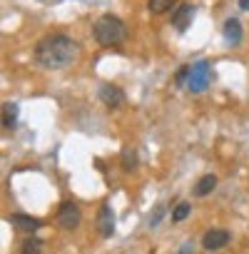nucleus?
<instances>
[{
    "label": "nucleus",
    "mask_w": 249,
    "mask_h": 254,
    "mask_svg": "<svg viewBox=\"0 0 249 254\" xmlns=\"http://www.w3.org/2000/svg\"><path fill=\"white\" fill-rule=\"evenodd\" d=\"M214 187H217V177H214V175H204V177L197 180V185H194V194H197V197H207V194L214 192Z\"/></svg>",
    "instance_id": "obj_11"
},
{
    "label": "nucleus",
    "mask_w": 249,
    "mask_h": 254,
    "mask_svg": "<svg viewBox=\"0 0 249 254\" xmlns=\"http://www.w3.org/2000/svg\"><path fill=\"white\" fill-rule=\"evenodd\" d=\"M13 227H18V229H23V232H38L40 229V219H35V217H30V214H10V219H8Z\"/></svg>",
    "instance_id": "obj_9"
},
{
    "label": "nucleus",
    "mask_w": 249,
    "mask_h": 254,
    "mask_svg": "<svg viewBox=\"0 0 249 254\" xmlns=\"http://www.w3.org/2000/svg\"><path fill=\"white\" fill-rule=\"evenodd\" d=\"M239 8L242 10H249V0H239Z\"/></svg>",
    "instance_id": "obj_20"
},
{
    "label": "nucleus",
    "mask_w": 249,
    "mask_h": 254,
    "mask_svg": "<svg viewBox=\"0 0 249 254\" xmlns=\"http://www.w3.org/2000/svg\"><path fill=\"white\" fill-rule=\"evenodd\" d=\"M209 82H212V65L207 60L189 65V77H187V85H185L189 92H202V90L209 87Z\"/></svg>",
    "instance_id": "obj_3"
},
{
    "label": "nucleus",
    "mask_w": 249,
    "mask_h": 254,
    "mask_svg": "<svg viewBox=\"0 0 249 254\" xmlns=\"http://www.w3.org/2000/svg\"><path fill=\"white\" fill-rule=\"evenodd\" d=\"M135 167H137V155H135V150H132V147H124V150H122V170L132 172Z\"/></svg>",
    "instance_id": "obj_15"
},
{
    "label": "nucleus",
    "mask_w": 249,
    "mask_h": 254,
    "mask_svg": "<svg viewBox=\"0 0 249 254\" xmlns=\"http://www.w3.org/2000/svg\"><path fill=\"white\" fill-rule=\"evenodd\" d=\"M162 212H165V207H162V204H160V207H157V212H155V217H152V219H150V224H152V227H155V224H157V222H160V217H162Z\"/></svg>",
    "instance_id": "obj_18"
},
{
    "label": "nucleus",
    "mask_w": 249,
    "mask_h": 254,
    "mask_svg": "<svg viewBox=\"0 0 249 254\" xmlns=\"http://www.w3.org/2000/svg\"><path fill=\"white\" fill-rule=\"evenodd\" d=\"M97 232L102 237H112L115 234V214L110 209V204H102L97 212Z\"/></svg>",
    "instance_id": "obj_8"
},
{
    "label": "nucleus",
    "mask_w": 249,
    "mask_h": 254,
    "mask_svg": "<svg viewBox=\"0 0 249 254\" xmlns=\"http://www.w3.org/2000/svg\"><path fill=\"white\" fill-rule=\"evenodd\" d=\"M15 120H18V105L15 102H5L3 105V127L5 130H13Z\"/></svg>",
    "instance_id": "obj_12"
},
{
    "label": "nucleus",
    "mask_w": 249,
    "mask_h": 254,
    "mask_svg": "<svg viewBox=\"0 0 249 254\" xmlns=\"http://www.w3.org/2000/svg\"><path fill=\"white\" fill-rule=\"evenodd\" d=\"M80 55V48L77 43L65 35V33H53V35H45L38 45H35V60L48 67V70H65L70 67Z\"/></svg>",
    "instance_id": "obj_1"
},
{
    "label": "nucleus",
    "mask_w": 249,
    "mask_h": 254,
    "mask_svg": "<svg viewBox=\"0 0 249 254\" xmlns=\"http://www.w3.org/2000/svg\"><path fill=\"white\" fill-rule=\"evenodd\" d=\"M187 77H189V65H185V67L177 72V85H187Z\"/></svg>",
    "instance_id": "obj_17"
},
{
    "label": "nucleus",
    "mask_w": 249,
    "mask_h": 254,
    "mask_svg": "<svg viewBox=\"0 0 249 254\" xmlns=\"http://www.w3.org/2000/svg\"><path fill=\"white\" fill-rule=\"evenodd\" d=\"M80 219H82V214H80V209H77L75 202H62L60 204V209H58V224L62 229H77Z\"/></svg>",
    "instance_id": "obj_5"
},
{
    "label": "nucleus",
    "mask_w": 249,
    "mask_h": 254,
    "mask_svg": "<svg viewBox=\"0 0 249 254\" xmlns=\"http://www.w3.org/2000/svg\"><path fill=\"white\" fill-rule=\"evenodd\" d=\"M192 20H194V5H189V3H180L170 13V23H172V28L177 33H185L192 25Z\"/></svg>",
    "instance_id": "obj_4"
},
{
    "label": "nucleus",
    "mask_w": 249,
    "mask_h": 254,
    "mask_svg": "<svg viewBox=\"0 0 249 254\" xmlns=\"http://www.w3.org/2000/svg\"><path fill=\"white\" fill-rule=\"evenodd\" d=\"M227 242H229V232H224V229H209L202 237V247L207 252H219L227 247Z\"/></svg>",
    "instance_id": "obj_7"
},
{
    "label": "nucleus",
    "mask_w": 249,
    "mask_h": 254,
    "mask_svg": "<svg viewBox=\"0 0 249 254\" xmlns=\"http://www.w3.org/2000/svg\"><path fill=\"white\" fill-rule=\"evenodd\" d=\"M147 8H150V13L162 15V13H167L170 8H177V0H147Z\"/></svg>",
    "instance_id": "obj_13"
},
{
    "label": "nucleus",
    "mask_w": 249,
    "mask_h": 254,
    "mask_svg": "<svg viewBox=\"0 0 249 254\" xmlns=\"http://www.w3.org/2000/svg\"><path fill=\"white\" fill-rule=\"evenodd\" d=\"M192 252H194V244L192 242H185L182 249H180V254H192Z\"/></svg>",
    "instance_id": "obj_19"
},
{
    "label": "nucleus",
    "mask_w": 249,
    "mask_h": 254,
    "mask_svg": "<svg viewBox=\"0 0 249 254\" xmlns=\"http://www.w3.org/2000/svg\"><path fill=\"white\" fill-rule=\"evenodd\" d=\"M97 97H100V102H102V105H107V107H120V105L124 102V92H122L117 85H110V82L100 85Z\"/></svg>",
    "instance_id": "obj_6"
},
{
    "label": "nucleus",
    "mask_w": 249,
    "mask_h": 254,
    "mask_svg": "<svg viewBox=\"0 0 249 254\" xmlns=\"http://www.w3.org/2000/svg\"><path fill=\"white\" fill-rule=\"evenodd\" d=\"M92 35L100 45L105 48H115L124 40V35H127V28H124V23L117 18V15H102L95 20L92 25Z\"/></svg>",
    "instance_id": "obj_2"
},
{
    "label": "nucleus",
    "mask_w": 249,
    "mask_h": 254,
    "mask_svg": "<svg viewBox=\"0 0 249 254\" xmlns=\"http://www.w3.org/2000/svg\"><path fill=\"white\" fill-rule=\"evenodd\" d=\"M224 38H227L229 45H239L242 43V23L237 18H229L224 23Z\"/></svg>",
    "instance_id": "obj_10"
},
{
    "label": "nucleus",
    "mask_w": 249,
    "mask_h": 254,
    "mask_svg": "<svg viewBox=\"0 0 249 254\" xmlns=\"http://www.w3.org/2000/svg\"><path fill=\"white\" fill-rule=\"evenodd\" d=\"M43 252V242L38 237H28L20 247V254H40Z\"/></svg>",
    "instance_id": "obj_14"
},
{
    "label": "nucleus",
    "mask_w": 249,
    "mask_h": 254,
    "mask_svg": "<svg viewBox=\"0 0 249 254\" xmlns=\"http://www.w3.org/2000/svg\"><path fill=\"white\" fill-rule=\"evenodd\" d=\"M192 212V204L189 202H180L175 209H172V222H185Z\"/></svg>",
    "instance_id": "obj_16"
}]
</instances>
